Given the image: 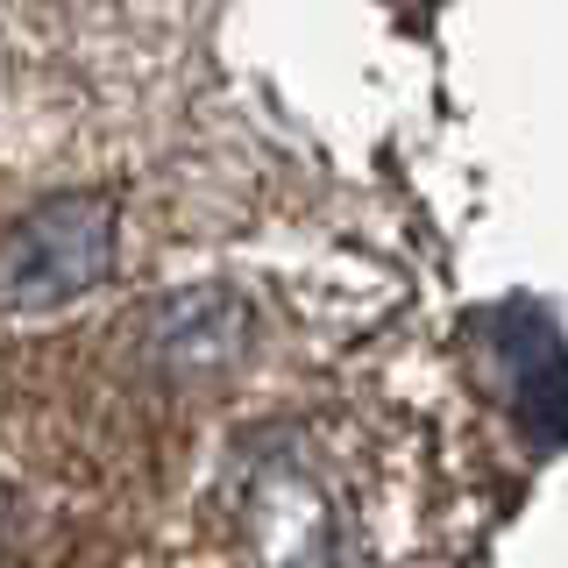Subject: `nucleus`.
<instances>
[{
  "instance_id": "f257e3e1",
  "label": "nucleus",
  "mask_w": 568,
  "mask_h": 568,
  "mask_svg": "<svg viewBox=\"0 0 568 568\" xmlns=\"http://www.w3.org/2000/svg\"><path fill=\"white\" fill-rule=\"evenodd\" d=\"M114 263V200L106 192H64L8 227L0 242V298L8 306H58L93 292Z\"/></svg>"
},
{
  "instance_id": "f03ea898",
  "label": "nucleus",
  "mask_w": 568,
  "mask_h": 568,
  "mask_svg": "<svg viewBox=\"0 0 568 568\" xmlns=\"http://www.w3.org/2000/svg\"><path fill=\"white\" fill-rule=\"evenodd\" d=\"M164 327H171V348H185V363H221V355H235L242 342V306H227L221 292H192L178 298V306H164Z\"/></svg>"
}]
</instances>
